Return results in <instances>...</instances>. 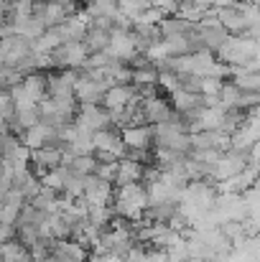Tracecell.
<instances>
[{"instance_id":"cell-1","label":"cell","mask_w":260,"mask_h":262,"mask_svg":"<svg viewBox=\"0 0 260 262\" xmlns=\"http://www.w3.org/2000/svg\"><path fill=\"white\" fill-rule=\"evenodd\" d=\"M112 209L117 216H125L130 222L143 219L146 209H148V188L143 181H133L125 186H115V196H112Z\"/></svg>"},{"instance_id":"cell-2","label":"cell","mask_w":260,"mask_h":262,"mask_svg":"<svg viewBox=\"0 0 260 262\" xmlns=\"http://www.w3.org/2000/svg\"><path fill=\"white\" fill-rule=\"evenodd\" d=\"M94 140V158L97 161H120L125 158L128 148L123 143V135L117 127H105V130H97L92 135Z\"/></svg>"},{"instance_id":"cell-3","label":"cell","mask_w":260,"mask_h":262,"mask_svg":"<svg viewBox=\"0 0 260 262\" xmlns=\"http://www.w3.org/2000/svg\"><path fill=\"white\" fill-rule=\"evenodd\" d=\"M110 87L112 84L107 79H97V77L79 69V77L74 82V97H77L79 104H102V97Z\"/></svg>"},{"instance_id":"cell-4","label":"cell","mask_w":260,"mask_h":262,"mask_svg":"<svg viewBox=\"0 0 260 262\" xmlns=\"http://www.w3.org/2000/svg\"><path fill=\"white\" fill-rule=\"evenodd\" d=\"M87 46L82 41H69V43H62L59 49L51 51V59H54V69H85L87 64Z\"/></svg>"},{"instance_id":"cell-5","label":"cell","mask_w":260,"mask_h":262,"mask_svg":"<svg viewBox=\"0 0 260 262\" xmlns=\"http://www.w3.org/2000/svg\"><path fill=\"white\" fill-rule=\"evenodd\" d=\"M74 122H77L82 130H89V133L112 127V117H110V110H107L105 104H79Z\"/></svg>"},{"instance_id":"cell-6","label":"cell","mask_w":260,"mask_h":262,"mask_svg":"<svg viewBox=\"0 0 260 262\" xmlns=\"http://www.w3.org/2000/svg\"><path fill=\"white\" fill-rule=\"evenodd\" d=\"M105 51H107L112 59L130 64V59H133L141 49H138V43H135V38H133V31L112 28V31H110V43H107Z\"/></svg>"},{"instance_id":"cell-7","label":"cell","mask_w":260,"mask_h":262,"mask_svg":"<svg viewBox=\"0 0 260 262\" xmlns=\"http://www.w3.org/2000/svg\"><path fill=\"white\" fill-rule=\"evenodd\" d=\"M123 143L128 150H153V125L148 122H135L120 130Z\"/></svg>"},{"instance_id":"cell-8","label":"cell","mask_w":260,"mask_h":262,"mask_svg":"<svg viewBox=\"0 0 260 262\" xmlns=\"http://www.w3.org/2000/svg\"><path fill=\"white\" fill-rule=\"evenodd\" d=\"M31 54V41L23 36H5L0 38V61L5 67H18L26 56Z\"/></svg>"},{"instance_id":"cell-9","label":"cell","mask_w":260,"mask_h":262,"mask_svg":"<svg viewBox=\"0 0 260 262\" xmlns=\"http://www.w3.org/2000/svg\"><path fill=\"white\" fill-rule=\"evenodd\" d=\"M112 196H115V183L110 181H102L94 173L85 176V199L89 206H105V204H112Z\"/></svg>"},{"instance_id":"cell-10","label":"cell","mask_w":260,"mask_h":262,"mask_svg":"<svg viewBox=\"0 0 260 262\" xmlns=\"http://www.w3.org/2000/svg\"><path fill=\"white\" fill-rule=\"evenodd\" d=\"M77 69H51L49 72V97H74Z\"/></svg>"},{"instance_id":"cell-11","label":"cell","mask_w":260,"mask_h":262,"mask_svg":"<svg viewBox=\"0 0 260 262\" xmlns=\"http://www.w3.org/2000/svg\"><path fill=\"white\" fill-rule=\"evenodd\" d=\"M51 255L59 257L62 262H87L89 250L82 247L74 237H67V239H54L51 242Z\"/></svg>"},{"instance_id":"cell-12","label":"cell","mask_w":260,"mask_h":262,"mask_svg":"<svg viewBox=\"0 0 260 262\" xmlns=\"http://www.w3.org/2000/svg\"><path fill=\"white\" fill-rule=\"evenodd\" d=\"M23 89L28 92V97L33 102H44L49 97V72H31V74H23L21 79Z\"/></svg>"},{"instance_id":"cell-13","label":"cell","mask_w":260,"mask_h":262,"mask_svg":"<svg viewBox=\"0 0 260 262\" xmlns=\"http://www.w3.org/2000/svg\"><path fill=\"white\" fill-rule=\"evenodd\" d=\"M143 171H146V163L135 161V158H120L117 161V178H115V186H125V183H133V181H143Z\"/></svg>"},{"instance_id":"cell-14","label":"cell","mask_w":260,"mask_h":262,"mask_svg":"<svg viewBox=\"0 0 260 262\" xmlns=\"http://www.w3.org/2000/svg\"><path fill=\"white\" fill-rule=\"evenodd\" d=\"M0 260L3 262H33L31 260V250L18 237H13V239H8V242L0 245Z\"/></svg>"},{"instance_id":"cell-15","label":"cell","mask_w":260,"mask_h":262,"mask_svg":"<svg viewBox=\"0 0 260 262\" xmlns=\"http://www.w3.org/2000/svg\"><path fill=\"white\" fill-rule=\"evenodd\" d=\"M82 43L87 46V51H89V54L105 51V49H107V43H110V31H105V28H97V26H92V23H89V28L85 31V38H82Z\"/></svg>"},{"instance_id":"cell-16","label":"cell","mask_w":260,"mask_h":262,"mask_svg":"<svg viewBox=\"0 0 260 262\" xmlns=\"http://www.w3.org/2000/svg\"><path fill=\"white\" fill-rule=\"evenodd\" d=\"M59 46H62V38H59L56 28H46L38 38L31 41V51H36V54H51Z\"/></svg>"},{"instance_id":"cell-17","label":"cell","mask_w":260,"mask_h":262,"mask_svg":"<svg viewBox=\"0 0 260 262\" xmlns=\"http://www.w3.org/2000/svg\"><path fill=\"white\" fill-rule=\"evenodd\" d=\"M112 219H115V209H112V204H105V206H89V211H87V222L94 224V227H99V229H107V227L112 224Z\"/></svg>"},{"instance_id":"cell-18","label":"cell","mask_w":260,"mask_h":262,"mask_svg":"<svg viewBox=\"0 0 260 262\" xmlns=\"http://www.w3.org/2000/svg\"><path fill=\"white\" fill-rule=\"evenodd\" d=\"M94 168H97V158H94V153H89V156H74V158L69 161V171L77 173V176L94 173Z\"/></svg>"},{"instance_id":"cell-19","label":"cell","mask_w":260,"mask_h":262,"mask_svg":"<svg viewBox=\"0 0 260 262\" xmlns=\"http://www.w3.org/2000/svg\"><path fill=\"white\" fill-rule=\"evenodd\" d=\"M117 8H120V13H125L133 20L141 10L151 8V0H117Z\"/></svg>"},{"instance_id":"cell-20","label":"cell","mask_w":260,"mask_h":262,"mask_svg":"<svg viewBox=\"0 0 260 262\" xmlns=\"http://www.w3.org/2000/svg\"><path fill=\"white\" fill-rule=\"evenodd\" d=\"M94 176H97V178H102V181L115 183V178H117V161H97Z\"/></svg>"},{"instance_id":"cell-21","label":"cell","mask_w":260,"mask_h":262,"mask_svg":"<svg viewBox=\"0 0 260 262\" xmlns=\"http://www.w3.org/2000/svg\"><path fill=\"white\" fill-rule=\"evenodd\" d=\"M123 262H148V247L133 245V247L123 255Z\"/></svg>"},{"instance_id":"cell-22","label":"cell","mask_w":260,"mask_h":262,"mask_svg":"<svg viewBox=\"0 0 260 262\" xmlns=\"http://www.w3.org/2000/svg\"><path fill=\"white\" fill-rule=\"evenodd\" d=\"M153 8H158L164 15H176L181 8V0H151Z\"/></svg>"},{"instance_id":"cell-23","label":"cell","mask_w":260,"mask_h":262,"mask_svg":"<svg viewBox=\"0 0 260 262\" xmlns=\"http://www.w3.org/2000/svg\"><path fill=\"white\" fill-rule=\"evenodd\" d=\"M87 262H123V255H117V252H105V255H92L89 252V257Z\"/></svg>"},{"instance_id":"cell-24","label":"cell","mask_w":260,"mask_h":262,"mask_svg":"<svg viewBox=\"0 0 260 262\" xmlns=\"http://www.w3.org/2000/svg\"><path fill=\"white\" fill-rule=\"evenodd\" d=\"M15 224H5V222H0V245L3 242H8V239H13L15 237Z\"/></svg>"},{"instance_id":"cell-25","label":"cell","mask_w":260,"mask_h":262,"mask_svg":"<svg viewBox=\"0 0 260 262\" xmlns=\"http://www.w3.org/2000/svg\"><path fill=\"white\" fill-rule=\"evenodd\" d=\"M62 5H82V0H59Z\"/></svg>"}]
</instances>
